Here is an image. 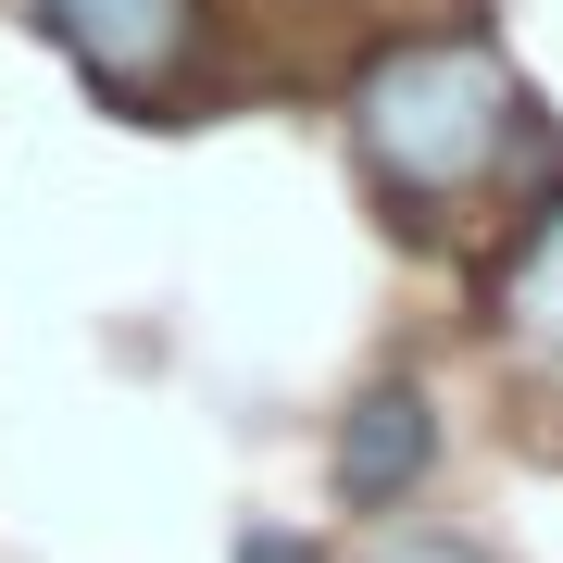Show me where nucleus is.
<instances>
[{
  "instance_id": "nucleus-6",
  "label": "nucleus",
  "mask_w": 563,
  "mask_h": 563,
  "mask_svg": "<svg viewBox=\"0 0 563 563\" xmlns=\"http://www.w3.org/2000/svg\"><path fill=\"white\" fill-rule=\"evenodd\" d=\"M225 563H339V551H325L313 526H288V514H251V526H239V551H225Z\"/></svg>"
},
{
  "instance_id": "nucleus-1",
  "label": "nucleus",
  "mask_w": 563,
  "mask_h": 563,
  "mask_svg": "<svg viewBox=\"0 0 563 563\" xmlns=\"http://www.w3.org/2000/svg\"><path fill=\"white\" fill-rule=\"evenodd\" d=\"M339 163L401 251H488L563 176V139L488 25H401L339 88Z\"/></svg>"
},
{
  "instance_id": "nucleus-2",
  "label": "nucleus",
  "mask_w": 563,
  "mask_h": 563,
  "mask_svg": "<svg viewBox=\"0 0 563 563\" xmlns=\"http://www.w3.org/2000/svg\"><path fill=\"white\" fill-rule=\"evenodd\" d=\"M63 76L125 125H188L213 101V0H25Z\"/></svg>"
},
{
  "instance_id": "nucleus-5",
  "label": "nucleus",
  "mask_w": 563,
  "mask_h": 563,
  "mask_svg": "<svg viewBox=\"0 0 563 563\" xmlns=\"http://www.w3.org/2000/svg\"><path fill=\"white\" fill-rule=\"evenodd\" d=\"M363 563H501L488 539H463V526H363Z\"/></svg>"
},
{
  "instance_id": "nucleus-4",
  "label": "nucleus",
  "mask_w": 563,
  "mask_h": 563,
  "mask_svg": "<svg viewBox=\"0 0 563 563\" xmlns=\"http://www.w3.org/2000/svg\"><path fill=\"white\" fill-rule=\"evenodd\" d=\"M476 339L526 401L563 413V176L476 251Z\"/></svg>"
},
{
  "instance_id": "nucleus-3",
  "label": "nucleus",
  "mask_w": 563,
  "mask_h": 563,
  "mask_svg": "<svg viewBox=\"0 0 563 563\" xmlns=\"http://www.w3.org/2000/svg\"><path fill=\"white\" fill-rule=\"evenodd\" d=\"M439 463H451V413H439V388H426L413 363H376V376L325 413V501L351 526H401L426 488H439Z\"/></svg>"
}]
</instances>
